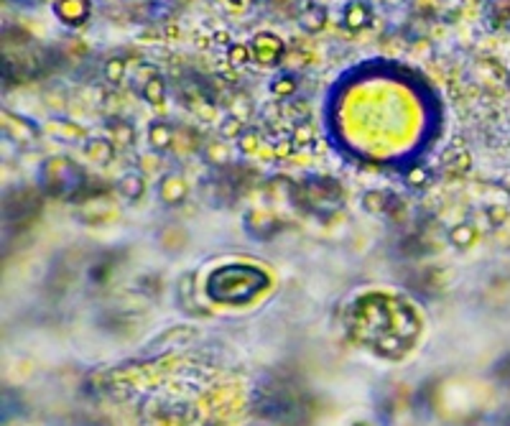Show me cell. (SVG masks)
Here are the masks:
<instances>
[{"instance_id": "6da1fadb", "label": "cell", "mask_w": 510, "mask_h": 426, "mask_svg": "<svg viewBox=\"0 0 510 426\" xmlns=\"http://www.w3.org/2000/svg\"><path fill=\"white\" fill-rule=\"evenodd\" d=\"M352 335L383 357H403L421 335V317L403 299L370 293L352 312Z\"/></svg>"}, {"instance_id": "7a4b0ae2", "label": "cell", "mask_w": 510, "mask_h": 426, "mask_svg": "<svg viewBox=\"0 0 510 426\" xmlns=\"http://www.w3.org/2000/svg\"><path fill=\"white\" fill-rule=\"evenodd\" d=\"M271 286L266 271L248 263H227L210 273L207 296L220 304H248Z\"/></svg>"}, {"instance_id": "3957f363", "label": "cell", "mask_w": 510, "mask_h": 426, "mask_svg": "<svg viewBox=\"0 0 510 426\" xmlns=\"http://www.w3.org/2000/svg\"><path fill=\"white\" fill-rule=\"evenodd\" d=\"M291 192L301 207H307L324 220L342 207V189L335 179H309L301 187H291Z\"/></svg>"}, {"instance_id": "277c9868", "label": "cell", "mask_w": 510, "mask_h": 426, "mask_svg": "<svg viewBox=\"0 0 510 426\" xmlns=\"http://www.w3.org/2000/svg\"><path fill=\"white\" fill-rule=\"evenodd\" d=\"M43 184L54 197H69L84 184V174L69 159H49L43 164Z\"/></svg>"}, {"instance_id": "5b68a950", "label": "cell", "mask_w": 510, "mask_h": 426, "mask_svg": "<svg viewBox=\"0 0 510 426\" xmlns=\"http://www.w3.org/2000/svg\"><path fill=\"white\" fill-rule=\"evenodd\" d=\"M248 46H250L253 62L260 64V67H279L283 62V56H286V44H283V39L271 34V31L255 34Z\"/></svg>"}, {"instance_id": "8992f818", "label": "cell", "mask_w": 510, "mask_h": 426, "mask_svg": "<svg viewBox=\"0 0 510 426\" xmlns=\"http://www.w3.org/2000/svg\"><path fill=\"white\" fill-rule=\"evenodd\" d=\"M51 11L67 28H79L90 21L92 15V0H54Z\"/></svg>"}, {"instance_id": "52a82bcc", "label": "cell", "mask_w": 510, "mask_h": 426, "mask_svg": "<svg viewBox=\"0 0 510 426\" xmlns=\"http://www.w3.org/2000/svg\"><path fill=\"white\" fill-rule=\"evenodd\" d=\"M373 23V8L368 0H347L342 8V26L352 34L365 31Z\"/></svg>"}, {"instance_id": "ba28073f", "label": "cell", "mask_w": 510, "mask_h": 426, "mask_svg": "<svg viewBox=\"0 0 510 426\" xmlns=\"http://www.w3.org/2000/svg\"><path fill=\"white\" fill-rule=\"evenodd\" d=\"M327 8L322 6V3H316V0H309V3H304L299 11V15H296V23H299V28L304 31V34H319V31H324V26H327Z\"/></svg>"}, {"instance_id": "9c48e42d", "label": "cell", "mask_w": 510, "mask_h": 426, "mask_svg": "<svg viewBox=\"0 0 510 426\" xmlns=\"http://www.w3.org/2000/svg\"><path fill=\"white\" fill-rule=\"evenodd\" d=\"M189 197V184L182 174H166L159 182V199L168 207H179L187 202Z\"/></svg>"}, {"instance_id": "30bf717a", "label": "cell", "mask_w": 510, "mask_h": 426, "mask_svg": "<svg viewBox=\"0 0 510 426\" xmlns=\"http://www.w3.org/2000/svg\"><path fill=\"white\" fill-rule=\"evenodd\" d=\"M174 143H176V131L171 128V123L161 118L151 120V126H148V146H151V151L166 154Z\"/></svg>"}, {"instance_id": "8fae6325", "label": "cell", "mask_w": 510, "mask_h": 426, "mask_svg": "<svg viewBox=\"0 0 510 426\" xmlns=\"http://www.w3.org/2000/svg\"><path fill=\"white\" fill-rule=\"evenodd\" d=\"M363 207L370 215H385V212L401 207V199L396 194H391V192H368L363 197Z\"/></svg>"}, {"instance_id": "7c38bea8", "label": "cell", "mask_w": 510, "mask_h": 426, "mask_svg": "<svg viewBox=\"0 0 510 426\" xmlns=\"http://www.w3.org/2000/svg\"><path fill=\"white\" fill-rule=\"evenodd\" d=\"M115 189H118V194L123 197V199H128V202H138L140 197L146 194V182H143V176H140L138 171H128V174H123L118 179Z\"/></svg>"}, {"instance_id": "4fadbf2b", "label": "cell", "mask_w": 510, "mask_h": 426, "mask_svg": "<svg viewBox=\"0 0 510 426\" xmlns=\"http://www.w3.org/2000/svg\"><path fill=\"white\" fill-rule=\"evenodd\" d=\"M138 95L146 100L148 105H163L166 102V79L161 74H151L148 79H143V84L138 87Z\"/></svg>"}, {"instance_id": "5bb4252c", "label": "cell", "mask_w": 510, "mask_h": 426, "mask_svg": "<svg viewBox=\"0 0 510 426\" xmlns=\"http://www.w3.org/2000/svg\"><path fill=\"white\" fill-rule=\"evenodd\" d=\"M105 126H107V131H110L112 143H115V146H130V143L135 140V128H133V123H128V120L110 118Z\"/></svg>"}, {"instance_id": "9a60e30c", "label": "cell", "mask_w": 510, "mask_h": 426, "mask_svg": "<svg viewBox=\"0 0 510 426\" xmlns=\"http://www.w3.org/2000/svg\"><path fill=\"white\" fill-rule=\"evenodd\" d=\"M202 156H204V161H207V164L222 168V166H227V164H230L232 151H230V146H227L224 140H210V143L202 148Z\"/></svg>"}, {"instance_id": "2e32d148", "label": "cell", "mask_w": 510, "mask_h": 426, "mask_svg": "<svg viewBox=\"0 0 510 426\" xmlns=\"http://www.w3.org/2000/svg\"><path fill=\"white\" fill-rule=\"evenodd\" d=\"M84 154L90 156L95 164H110L112 154H115V143H112V140H105V138H92V140H87Z\"/></svg>"}, {"instance_id": "e0dca14e", "label": "cell", "mask_w": 510, "mask_h": 426, "mask_svg": "<svg viewBox=\"0 0 510 426\" xmlns=\"http://www.w3.org/2000/svg\"><path fill=\"white\" fill-rule=\"evenodd\" d=\"M475 240H477L475 225L459 222V225H455V227L449 230V243L455 245V248H469V245L475 243Z\"/></svg>"}, {"instance_id": "ac0fdd59", "label": "cell", "mask_w": 510, "mask_h": 426, "mask_svg": "<svg viewBox=\"0 0 510 426\" xmlns=\"http://www.w3.org/2000/svg\"><path fill=\"white\" fill-rule=\"evenodd\" d=\"M296 90H299V77L296 74H281V77H276L271 82V92L281 100L294 98Z\"/></svg>"}, {"instance_id": "d6986e66", "label": "cell", "mask_w": 510, "mask_h": 426, "mask_svg": "<svg viewBox=\"0 0 510 426\" xmlns=\"http://www.w3.org/2000/svg\"><path fill=\"white\" fill-rule=\"evenodd\" d=\"M291 143H294V148H307L314 143V126H311V120H296L294 133H291Z\"/></svg>"}, {"instance_id": "ffe728a7", "label": "cell", "mask_w": 510, "mask_h": 426, "mask_svg": "<svg viewBox=\"0 0 510 426\" xmlns=\"http://www.w3.org/2000/svg\"><path fill=\"white\" fill-rule=\"evenodd\" d=\"M245 131H248L245 120L240 118V115H235V112H232V115H227V118L220 123V135H222V138H227V140H238L240 135L245 133Z\"/></svg>"}, {"instance_id": "44dd1931", "label": "cell", "mask_w": 510, "mask_h": 426, "mask_svg": "<svg viewBox=\"0 0 510 426\" xmlns=\"http://www.w3.org/2000/svg\"><path fill=\"white\" fill-rule=\"evenodd\" d=\"M126 69H128L126 59L112 56V59H107V62H105V79H107V82H112V84L123 82V79H126Z\"/></svg>"}, {"instance_id": "7402d4cb", "label": "cell", "mask_w": 510, "mask_h": 426, "mask_svg": "<svg viewBox=\"0 0 510 426\" xmlns=\"http://www.w3.org/2000/svg\"><path fill=\"white\" fill-rule=\"evenodd\" d=\"M227 62H230L232 67H243V64L253 62L250 46H245V44H230V49H227Z\"/></svg>"}, {"instance_id": "603a6c76", "label": "cell", "mask_w": 510, "mask_h": 426, "mask_svg": "<svg viewBox=\"0 0 510 426\" xmlns=\"http://www.w3.org/2000/svg\"><path fill=\"white\" fill-rule=\"evenodd\" d=\"M260 135L253 131V128H248L243 135L238 138V148H240V154H245V156H250V154H255L258 151V143H260Z\"/></svg>"}, {"instance_id": "cb8c5ba5", "label": "cell", "mask_w": 510, "mask_h": 426, "mask_svg": "<svg viewBox=\"0 0 510 426\" xmlns=\"http://www.w3.org/2000/svg\"><path fill=\"white\" fill-rule=\"evenodd\" d=\"M405 182L411 184V187H427L429 184V168L427 166H413L405 176Z\"/></svg>"}, {"instance_id": "d4e9b609", "label": "cell", "mask_w": 510, "mask_h": 426, "mask_svg": "<svg viewBox=\"0 0 510 426\" xmlns=\"http://www.w3.org/2000/svg\"><path fill=\"white\" fill-rule=\"evenodd\" d=\"M230 13H245L250 8V0H222Z\"/></svg>"}]
</instances>
